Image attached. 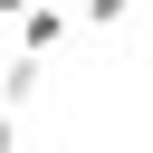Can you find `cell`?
<instances>
[{
    "label": "cell",
    "instance_id": "obj_5",
    "mask_svg": "<svg viewBox=\"0 0 153 153\" xmlns=\"http://www.w3.org/2000/svg\"><path fill=\"white\" fill-rule=\"evenodd\" d=\"M19 10H38V0H0V19H19Z\"/></svg>",
    "mask_w": 153,
    "mask_h": 153
},
{
    "label": "cell",
    "instance_id": "obj_2",
    "mask_svg": "<svg viewBox=\"0 0 153 153\" xmlns=\"http://www.w3.org/2000/svg\"><path fill=\"white\" fill-rule=\"evenodd\" d=\"M38 76H48V57H29V48H19V57L0 67V105H29V96H38Z\"/></svg>",
    "mask_w": 153,
    "mask_h": 153
},
{
    "label": "cell",
    "instance_id": "obj_4",
    "mask_svg": "<svg viewBox=\"0 0 153 153\" xmlns=\"http://www.w3.org/2000/svg\"><path fill=\"white\" fill-rule=\"evenodd\" d=\"M0 153H19V105H0Z\"/></svg>",
    "mask_w": 153,
    "mask_h": 153
},
{
    "label": "cell",
    "instance_id": "obj_1",
    "mask_svg": "<svg viewBox=\"0 0 153 153\" xmlns=\"http://www.w3.org/2000/svg\"><path fill=\"white\" fill-rule=\"evenodd\" d=\"M67 29H76V10H57V0L19 10V48H29V57H57V48H67Z\"/></svg>",
    "mask_w": 153,
    "mask_h": 153
},
{
    "label": "cell",
    "instance_id": "obj_3",
    "mask_svg": "<svg viewBox=\"0 0 153 153\" xmlns=\"http://www.w3.org/2000/svg\"><path fill=\"white\" fill-rule=\"evenodd\" d=\"M76 10H86V19H96V29H115V19H124V10H134V0H76Z\"/></svg>",
    "mask_w": 153,
    "mask_h": 153
}]
</instances>
